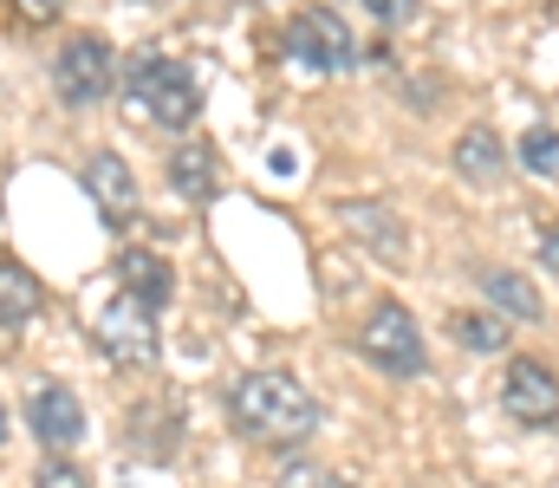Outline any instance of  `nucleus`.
I'll return each instance as SVG.
<instances>
[{"mask_svg": "<svg viewBox=\"0 0 559 488\" xmlns=\"http://www.w3.org/2000/svg\"><path fill=\"white\" fill-rule=\"evenodd\" d=\"M338 215L365 248H378V261H404V228H397V215L384 202H345Z\"/></svg>", "mask_w": 559, "mask_h": 488, "instance_id": "obj_11", "label": "nucleus"}, {"mask_svg": "<svg viewBox=\"0 0 559 488\" xmlns=\"http://www.w3.org/2000/svg\"><path fill=\"white\" fill-rule=\"evenodd\" d=\"M228 410H235L241 437H254V443H267V450L306 443V437L319 430V417H325L319 397H312L293 371H248V378H235Z\"/></svg>", "mask_w": 559, "mask_h": 488, "instance_id": "obj_1", "label": "nucleus"}, {"mask_svg": "<svg viewBox=\"0 0 559 488\" xmlns=\"http://www.w3.org/2000/svg\"><path fill=\"white\" fill-rule=\"evenodd\" d=\"M131 417H138L131 437H138L143 456H169V450H176V410H169V404H138Z\"/></svg>", "mask_w": 559, "mask_h": 488, "instance_id": "obj_16", "label": "nucleus"}, {"mask_svg": "<svg viewBox=\"0 0 559 488\" xmlns=\"http://www.w3.org/2000/svg\"><path fill=\"white\" fill-rule=\"evenodd\" d=\"M286 52H293L299 66H312V72H345V66H358V39L345 33V20H338L332 7L293 13V20H286Z\"/></svg>", "mask_w": 559, "mask_h": 488, "instance_id": "obj_5", "label": "nucleus"}, {"mask_svg": "<svg viewBox=\"0 0 559 488\" xmlns=\"http://www.w3.org/2000/svg\"><path fill=\"white\" fill-rule=\"evenodd\" d=\"M455 338L468 352H501L508 345V320H495V313H455Z\"/></svg>", "mask_w": 559, "mask_h": 488, "instance_id": "obj_17", "label": "nucleus"}, {"mask_svg": "<svg viewBox=\"0 0 559 488\" xmlns=\"http://www.w3.org/2000/svg\"><path fill=\"white\" fill-rule=\"evenodd\" d=\"M481 294L501 307V320H540V287H534L527 274L495 267V274H481Z\"/></svg>", "mask_w": 559, "mask_h": 488, "instance_id": "obj_14", "label": "nucleus"}, {"mask_svg": "<svg viewBox=\"0 0 559 488\" xmlns=\"http://www.w3.org/2000/svg\"><path fill=\"white\" fill-rule=\"evenodd\" d=\"M111 72H118V59H111V46H105L98 33H79V39L59 52V66H52V79H59V98H66L72 111H92V105H105V98H111Z\"/></svg>", "mask_w": 559, "mask_h": 488, "instance_id": "obj_6", "label": "nucleus"}, {"mask_svg": "<svg viewBox=\"0 0 559 488\" xmlns=\"http://www.w3.org/2000/svg\"><path fill=\"white\" fill-rule=\"evenodd\" d=\"M26 424H33V437H39L52 456H66V450L85 437V410H79V397H72L66 384H39L33 404H26Z\"/></svg>", "mask_w": 559, "mask_h": 488, "instance_id": "obj_8", "label": "nucleus"}, {"mask_svg": "<svg viewBox=\"0 0 559 488\" xmlns=\"http://www.w3.org/2000/svg\"><path fill=\"white\" fill-rule=\"evenodd\" d=\"M118 287H124L131 300H143L150 313H163L169 294H176V267H169L163 254H150V248H124V254H118Z\"/></svg>", "mask_w": 559, "mask_h": 488, "instance_id": "obj_10", "label": "nucleus"}, {"mask_svg": "<svg viewBox=\"0 0 559 488\" xmlns=\"http://www.w3.org/2000/svg\"><path fill=\"white\" fill-rule=\"evenodd\" d=\"M85 189H92V202L105 209V222H131L138 215V182H131V169L124 157H111V151H98V157H85Z\"/></svg>", "mask_w": 559, "mask_h": 488, "instance_id": "obj_9", "label": "nucleus"}, {"mask_svg": "<svg viewBox=\"0 0 559 488\" xmlns=\"http://www.w3.org/2000/svg\"><path fill=\"white\" fill-rule=\"evenodd\" d=\"M0 443H7V410H0Z\"/></svg>", "mask_w": 559, "mask_h": 488, "instance_id": "obj_23", "label": "nucleus"}, {"mask_svg": "<svg viewBox=\"0 0 559 488\" xmlns=\"http://www.w3.org/2000/svg\"><path fill=\"white\" fill-rule=\"evenodd\" d=\"M33 488H92V476H85L79 463H66V456H46L39 476H33Z\"/></svg>", "mask_w": 559, "mask_h": 488, "instance_id": "obj_19", "label": "nucleus"}, {"mask_svg": "<svg viewBox=\"0 0 559 488\" xmlns=\"http://www.w3.org/2000/svg\"><path fill=\"white\" fill-rule=\"evenodd\" d=\"M92 338H98V352L111 358V365H156V313L131 300L124 287L111 294V300H98V313H92Z\"/></svg>", "mask_w": 559, "mask_h": 488, "instance_id": "obj_3", "label": "nucleus"}, {"mask_svg": "<svg viewBox=\"0 0 559 488\" xmlns=\"http://www.w3.org/2000/svg\"><path fill=\"white\" fill-rule=\"evenodd\" d=\"M332 488H352V483H332Z\"/></svg>", "mask_w": 559, "mask_h": 488, "instance_id": "obj_24", "label": "nucleus"}, {"mask_svg": "<svg viewBox=\"0 0 559 488\" xmlns=\"http://www.w3.org/2000/svg\"><path fill=\"white\" fill-rule=\"evenodd\" d=\"M455 169H462L468 182H495V176H501V144H495L488 124H475V131L455 138Z\"/></svg>", "mask_w": 559, "mask_h": 488, "instance_id": "obj_15", "label": "nucleus"}, {"mask_svg": "<svg viewBox=\"0 0 559 488\" xmlns=\"http://www.w3.org/2000/svg\"><path fill=\"white\" fill-rule=\"evenodd\" d=\"M521 163H527L534 176H559V131H547V124L527 131V138H521Z\"/></svg>", "mask_w": 559, "mask_h": 488, "instance_id": "obj_18", "label": "nucleus"}, {"mask_svg": "<svg viewBox=\"0 0 559 488\" xmlns=\"http://www.w3.org/2000/svg\"><path fill=\"white\" fill-rule=\"evenodd\" d=\"M131 98L143 105V118L163 124V131H189L202 118V92H195L189 66L163 59V52H138L131 59Z\"/></svg>", "mask_w": 559, "mask_h": 488, "instance_id": "obj_2", "label": "nucleus"}, {"mask_svg": "<svg viewBox=\"0 0 559 488\" xmlns=\"http://www.w3.org/2000/svg\"><path fill=\"white\" fill-rule=\"evenodd\" d=\"M501 410H508L514 424H527V430L559 424V378L540 358H514V365L501 371Z\"/></svg>", "mask_w": 559, "mask_h": 488, "instance_id": "obj_7", "label": "nucleus"}, {"mask_svg": "<svg viewBox=\"0 0 559 488\" xmlns=\"http://www.w3.org/2000/svg\"><path fill=\"white\" fill-rule=\"evenodd\" d=\"M540 267L559 281V228H547V235H540Z\"/></svg>", "mask_w": 559, "mask_h": 488, "instance_id": "obj_22", "label": "nucleus"}, {"mask_svg": "<svg viewBox=\"0 0 559 488\" xmlns=\"http://www.w3.org/2000/svg\"><path fill=\"white\" fill-rule=\"evenodd\" d=\"M39 307H46V287L20 261H0V325H26Z\"/></svg>", "mask_w": 559, "mask_h": 488, "instance_id": "obj_13", "label": "nucleus"}, {"mask_svg": "<svg viewBox=\"0 0 559 488\" xmlns=\"http://www.w3.org/2000/svg\"><path fill=\"white\" fill-rule=\"evenodd\" d=\"M13 13H20V20H33V26H46V20H59V13H66V0H13Z\"/></svg>", "mask_w": 559, "mask_h": 488, "instance_id": "obj_21", "label": "nucleus"}, {"mask_svg": "<svg viewBox=\"0 0 559 488\" xmlns=\"http://www.w3.org/2000/svg\"><path fill=\"white\" fill-rule=\"evenodd\" d=\"M169 182H176V195H189V202H215V195H222V157H215L209 144H182V151L169 157Z\"/></svg>", "mask_w": 559, "mask_h": 488, "instance_id": "obj_12", "label": "nucleus"}, {"mask_svg": "<svg viewBox=\"0 0 559 488\" xmlns=\"http://www.w3.org/2000/svg\"><path fill=\"white\" fill-rule=\"evenodd\" d=\"M365 13H371V20H384V26H404V20L417 13V0H365Z\"/></svg>", "mask_w": 559, "mask_h": 488, "instance_id": "obj_20", "label": "nucleus"}, {"mask_svg": "<svg viewBox=\"0 0 559 488\" xmlns=\"http://www.w3.org/2000/svg\"><path fill=\"white\" fill-rule=\"evenodd\" d=\"M358 345H365V358L378 365V371H391V378H417L423 365V325L411 320V307H397V300H378L365 325H358Z\"/></svg>", "mask_w": 559, "mask_h": 488, "instance_id": "obj_4", "label": "nucleus"}]
</instances>
